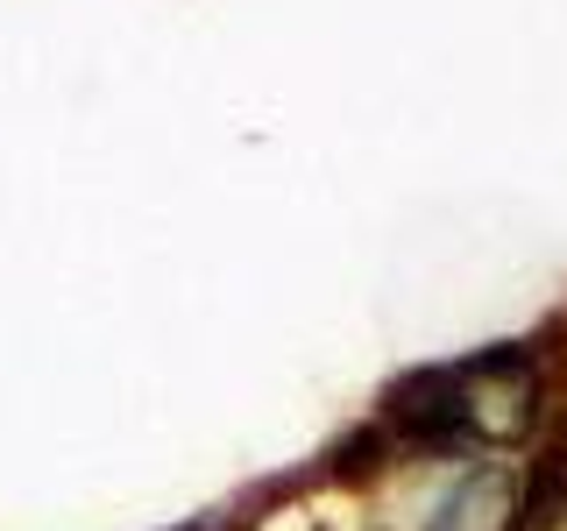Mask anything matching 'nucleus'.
Returning a JSON list of instances; mask_svg holds the SVG:
<instances>
[{"label": "nucleus", "mask_w": 567, "mask_h": 531, "mask_svg": "<svg viewBox=\"0 0 567 531\" xmlns=\"http://www.w3.org/2000/svg\"><path fill=\"white\" fill-rule=\"evenodd\" d=\"M390 425L412 447H511L539 425V362L532 347H489L468 362L425 368L390 397Z\"/></svg>", "instance_id": "1"}, {"label": "nucleus", "mask_w": 567, "mask_h": 531, "mask_svg": "<svg viewBox=\"0 0 567 531\" xmlns=\"http://www.w3.org/2000/svg\"><path fill=\"white\" fill-rule=\"evenodd\" d=\"M525 524V475L511 460H483L475 475H461L454 496L433 510L425 531H518Z\"/></svg>", "instance_id": "2"}]
</instances>
